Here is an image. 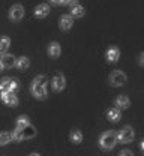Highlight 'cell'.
Listing matches in <instances>:
<instances>
[{
    "label": "cell",
    "instance_id": "6da1fadb",
    "mask_svg": "<svg viewBox=\"0 0 144 156\" xmlns=\"http://www.w3.org/2000/svg\"><path fill=\"white\" fill-rule=\"evenodd\" d=\"M32 93L38 99H45L47 96V77L45 75H39L35 78V81L32 83Z\"/></svg>",
    "mask_w": 144,
    "mask_h": 156
},
{
    "label": "cell",
    "instance_id": "7a4b0ae2",
    "mask_svg": "<svg viewBox=\"0 0 144 156\" xmlns=\"http://www.w3.org/2000/svg\"><path fill=\"white\" fill-rule=\"evenodd\" d=\"M36 135V129L32 126V125H27V126H24V128H21V129H15L11 136L15 140V141H21V140H30V138H33V136Z\"/></svg>",
    "mask_w": 144,
    "mask_h": 156
},
{
    "label": "cell",
    "instance_id": "3957f363",
    "mask_svg": "<svg viewBox=\"0 0 144 156\" xmlns=\"http://www.w3.org/2000/svg\"><path fill=\"white\" fill-rule=\"evenodd\" d=\"M99 143H101V146L104 149H113L116 146V143H117V134L114 131H108V132L102 134Z\"/></svg>",
    "mask_w": 144,
    "mask_h": 156
},
{
    "label": "cell",
    "instance_id": "277c9868",
    "mask_svg": "<svg viewBox=\"0 0 144 156\" xmlns=\"http://www.w3.org/2000/svg\"><path fill=\"white\" fill-rule=\"evenodd\" d=\"M20 87L18 81L17 80H12V78H3L0 81V92L2 93H8V92H17V89Z\"/></svg>",
    "mask_w": 144,
    "mask_h": 156
},
{
    "label": "cell",
    "instance_id": "5b68a950",
    "mask_svg": "<svg viewBox=\"0 0 144 156\" xmlns=\"http://www.w3.org/2000/svg\"><path fill=\"white\" fill-rule=\"evenodd\" d=\"M125 81H126V74L125 72H122V71H113L111 72V75H110V84L111 86L119 87V86L125 84Z\"/></svg>",
    "mask_w": 144,
    "mask_h": 156
},
{
    "label": "cell",
    "instance_id": "8992f818",
    "mask_svg": "<svg viewBox=\"0 0 144 156\" xmlns=\"http://www.w3.org/2000/svg\"><path fill=\"white\" fill-rule=\"evenodd\" d=\"M134 140V129L132 128H129V126H126L123 128L119 134H117V141H120V143H131Z\"/></svg>",
    "mask_w": 144,
    "mask_h": 156
},
{
    "label": "cell",
    "instance_id": "52a82bcc",
    "mask_svg": "<svg viewBox=\"0 0 144 156\" xmlns=\"http://www.w3.org/2000/svg\"><path fill=\"white\" fill-rule=\"evenodd\" d=\"M24 17V8L21 5H14L9 11V18L12 21H20Z\"/></svg>",
    "mask_w": 144,
    "mask_h": 156
},
{
    "label": "cell",
    "instance_id": "ba28073f",
    "mask_svg": "<svg viewBox=\"0 0 144 156\" xmlns=\"http://www.w3.org/2000/svg\"><path fill=\"white\" fill-rule=\"evenodd\" d=\"M15 62H17V58H15L14 54H5V56H2V68H3V69L14 68Z\"/></svg>",
    "mask_w": 144,
    "mask_h": 156
},
{
    "label": "cell",
    "instance_id": "9c48e42d",
    "mask_svg": "<svg viewBox=\"0 0 144 156\" xmlns=\"http://www.w3.org/2000/svg\"><path fill=\"white\" fill-rule=\"evenodd\" d=\"M2 99L6 105H11V107H15L18 105V98L15 96V93L12 92H8V93H2Z\"/></svg>",
    "mask_w": 144,
    "mask_h": 156
},
{
    "label": "cell",
    "instance_id": "30bf717a",
    "mask_svg": "<svg viewBox=\"0 0 144 156\" xmlns=\"http://www.w3.org/2000/svg\"><path fill=\"white\" fill-rule=\"evenodd\" d=\"M65 86H66V80L63 77L62 74H57L54 80H53V87H54V90H57V92H62L63 89H65Z\"/></svg>",
    "mask_w": 144,
    "mask_h": 156
},
{
    "label": "cell",
    "instance_id": "8fae6325",
    "mask_svg": "<svg viewBox=\"0 0 144 156\" xmlns=\"http://www.w3.org/2000/svg\"><path fill=\"white\" fill-rule=\"evenodd\" d=\"M48 12H50V6H48V5H45V3L39 5V6L35 9V15H36L38 18H44V17H47V15H48Z\"/></svg>",
    "mask_w": 144,
    "mask_h": 156
},
{
    "label": "cell",
    "instance_id": "7c38bea8",
    "mask_svg": "<svg viewBox=\"0 0 144 156\" xmlns=\"http://www.w3.org/2000/svg\"><path fill=\"white\" fill-rule=\"evenodd\" d=\"M119 57H120V51H119V48L113 47V48H110V50L107 51V60H108V62H117Z\"/></svg>",
    "mask_w": 144,
    "mask_h": 156
},
{
    "label": "cell",
    "instance_id": "4fadbf2b",
    "mask_svg": "<svg viewBox=\"0 0 144 156\" xmlns=\"http://www.w3.org/2000/svg\"><path fill=\"white\" fill-rule=\"evenodd\" d=\"M72 24H74V18L71 15H63L60 18V27L63 30H69L72 27Z\"/></svg>",
    "mask_w": 144,
    "mask_h": 156
},
{
    "label": "cell",
    "instance_id": "5bb4252c",
    "mask_svg": "<svg viewBox=\"0 0 144 156\" xmlns=\"http://www.w3.org/2000/svg\"><path fill=\"white\" fill-rule=\"evenodd\" d=\"M48 54H50L53 58L59 57V56H60V45H59L57 42L50 44V47H48Z\"/></svg>",
    "mask_w": 144,
    "mask_h": 156
},
{
    "label": "cell",
    "instance_id": "9a60e30c",
    "mask_svg": "<svg viewBox=\"0 0 144 156\" xmlns=\"http://www.w3.org/2000/svg\"><path fill=\"white\" fill-rule=\"evenodd\" d=\"M129 98L125 96V95H120V96H117L116 99V105H117V108H128L129 107Z\"/></svg>",
    "mask_w": 144,
    "mask_h": 156
},
{
    "label": "cell",
    "instance_id": "2e32d148",
    "mask_svg": "<svg viewBox=\"0 0 144 156\" xmlns=\"http://www.w3.org/2000/svg\"><path fill=\"white\" fill-rule=\"evenodd\" d=\"M15 66L21 69V71H24V69H27L29 66H30V60L27 57H20L17 58V62H15Z\"/></svg>",
    "mask_w": 144,
    "mask_h": 156
},
{
    "label": "cell",
    "instance_id": "e0dca14e",
    "mask_svg": "<svg viewBox=\"0 0 144 156\" xmlns=\"http://www.w3.org/2000/svg\"><path fill=\"white\" fill-rule=\"evenodd\" d=\"M107 117H108L111 122H117V120L120 119V111H119L117 108H111V110L107 111Z\"/></svg>",
    "mask_w": 144,
    "mask_h": 156
},
{
    "label": "cell",
    "instance_id": "ac0fdd59",
    "mask_svg": "<svg viewBox=\"0 0 144 156\" xmlns=\"http://www.w3.org/2000/svg\"><path fill=\"white\" fill-rule=\"evenodd\" d=\"M84 15V8L80 5H74L72 6V11H71V17H83Z\"/></svg>",
    "mask_w": 144,
    "mask_h": 156
},
{
    "label": "cell",
    "instance_id": "d6986e66",
    "mask_svg": "<svg viewBox=\"0 0 144 156\" xmlns=\"http://www.w3.org/2000/svg\"><path fill=\"white\" fill-rule=\"evenodd\" d=\"M9 45H11V39L8 36H2L0 38V53H5L9 48Z\"/></svg>",
    "mask_w": 144,
    "mask_h": 156
},
{
    "label": "cell",
    "instance_id": "ffe728a7",
    "mask_svg": "<svg viewBox=\"0 0 144 156\" xmlns=\"http://www.w3.org/2000/svg\"><path fill=\"white\" fill-rule=\"evenodd\" d=\"M71 141L75 143V144H78V143L83 141V134L78 131V129H74V131L71 132Z\"/></svg>",
    "mask_w": 144,
    "mask_h": 156
},
{
    "label": "cell",
    "instance_id": "44dd1931",
    "mask_svg": "<svg viewBox=\"0 0 144 156\" xmlns=\"http://www.w3.org/2000/svg\"><path fill=\"white\" fill-rule=\"evenodd\" d=\"M11 140H12V136L9 132H0V146H6Z\"/></svg>",
    "mask_w": 144,
    "mask_h": 156
},
{
    "label": "cell",
    "instance_id": "7402d4cb",
    "mask_svg": "<svg viewBox=\"0 0 144 156\" xmlns=\"http://www.w3.org/2000/svg\"><path fill=\"white\" fill-rule=\"evenodd\" d=\"M27 125H30V123H29V119H27V117H26V116L18 117V120H17V128H18V129L24 128V126H27Z\"/></svg>",
    "mask_w": 144,
    "mask_h": 156
},
{
    "label": "cell",
    "instance_id": "603a6c76",
    "mask_svg": "<svg viewBox=\"0 0 144 156\" xmlns=\"http://www.w3.org/2000/svg\"><path fill=\"white\" fill-rule=\"evenodd\" d=\"M119 156H134V153H132L131 150H122V153Z\"/></svg>",
    "mask_w": 144,
    "mask_h": 156
},
{
    "label": "cell",
    "instance_id": "cb8c5ba5",
    "mask_svg": "<svg viewBox=\"0 0 144 156\" xmlns=\"http://www.w3.org/2000/svg\"><path fill=\"white\" fill-rule=\"evenodd\" d=\"M77 2H78V0H62V3H66V5H72V6H74Z\"/></svg>",
    "mask_w": 144,
    "mask_h": 156
},
{
    "label": "cell",
    "instance_id": "d4e9b609",
    "mask_svg": "<svg viewBox=\"0 0 144 156\" xmlns=\"http://www.w3.org/2000/svg\"><path fill=\"white\" fill-rule=\"evenodd\" d=\"M51 2H53L54 5H60V3H62V0H51Z\"/></svg>",
    "mask_w": 144,
    "mask_h": 156
},
{
    "label": "cell",
    "instance_id": "484cf974",
    "mask_svg": "<svg viewBox=\"0 0 144 156\" xmlns=\"http://www.w3.org/2000/svg\"><path fill=\"white\" fill-rule=\"evenodd\" d=\"M144 62H143V54H140V65H143Z\"/></svg>",
    "mask_w": 144,
    "mask_h": 156
},
{
    "label": "cell",
    "instance_id": "4316f807",
    "mask_svg": "<svg viewBox=\"0 0 144 156\" xmlns=\"http://www.w3.org/2000/svg\"><path fill=\"white\" fill-rule=\"evenodd\" d=\"M3 68H2V54H0V71H2Z\"/></svg>",
    "mask_w": 144,
    "mask_h": 156
},
{
    "label": "cell",
    "instance_id": "83f0119b",
    "mask_svg": "<svg viewBox=\"0 0 144 156\" xmlns=\"http://www.w3.org/2000/svg\"><path fill=\"white\" fill-rule=\"evenodd\" d=\"M30 156H39V155L38 153H33V155H30Z\"/></svg>",
    "mask_w": 144,
    "mask_h": 156
}]
</instances>
